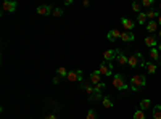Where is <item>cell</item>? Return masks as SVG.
<instances>
[{
  "mask_svg": "<svg viewBox=\"0 0 161 119\" xmlns=\"http://www.w3.org/2000/svg\"><path fill=\"white\" fill-rule=\"evenodd\" d=\"M121 31L119 29H113V31H110L108 32V40H111V42H115L116 39H121Z\"/></svg>",
  "mask_w": 161,
  "mask_h": 119,
  "instance_id": "11",
  "label": "cell"
},
{
  "mask_svg": "<svg viewBox=\"0 0 161 119\" xmlns=\"http://www.w3.org/2000/svg\"><path fill=\"white\" fill-rule=\"evenodd\" d=\"M153 119H161V105H156L153 108Z\"/></svg>",
  "mask_w": 161,
  "mask_h": 119,
  "instance_id": "18",
  "label": "cell"
},
{
  "mask_svg": "<svg viewBox=\"0 0 161 119\" xmlns=\"http://www.w3.org/2000/svg\"><path fill=\"white\" fill-rule=\"evenodd\" d=\"M150 57H151V60H155V61H161L158 48H150Z\"/></svg>",
  "mask_w": 161,
  "mask_h": 119,
  "instance_id": "17",
  "label": "cell"
},
{
  "mask_svg": "<svg viewBox=\"0 0 161 119\" xmlns=\"http://www.w3.org/2000/svg\"><path fill=\"white\" fill-rule=\"evenodd\" d=\"M158 16H159V15H158L156 11H153V10H148V11H147V18H150L151 21H153V18H158Z\"/></svg>",
  "mask_w": 161,
  "mask_h": 119,
  "instance_id": "26",
  "label": "cell"
},
{
  "mask_svg": "<svg viewBox=\"0 0 161 119\" xmlns=\"http://www.w3.org/2000/svg\"><path fill=\"white\" fill-rule=\"evenodd\" d=\"M116 57H118V50H105L103 52V60L108 61V63H111L113 60H116Z\"/></svg>",
  "mask_w": 161,
  "mask_h": 119,
  "instance_id": "7",
  "label": "cell"
},
{
  "mask_svg": "<svg viewBox=\"0 0 161 119\" xmlns=\"http://www.w3.org/2000/svg\"><path fill=\"white\" fill-rule=\"evenodd\" d=\"M61 15H63V10H61V8H55V10H53V16L58 18V16H61Z\"/></svg>",
  "mask_w": 161,
  "mask_h": 119,
  "instance_id": "29",
  "label": "cell"
},
{
  "mask_svg": "<svg viewBox=\"0 0 161 119\" xmlns=\"http://www.w3.org/2000/svg\"><path fill=\"white\" fill-rule=\"evenodd\" d=\"M145 68H147V71L150 72V74H153V72H156V65H155V63H147V65H145Z\"/></svg>",
  "mask_w": 161,
  "mask_h": 119,
  "instance_id": "21",
  "label": "cell"
},
{
  "mask_svg": "<svg viewBox=\"0 0 161 119\" xmlns=\"http://www.w3.org/2000/svg\"><path fill=\"white\" fill-rule=\"evenodd\" d=\"M102 103H103V106H105V108H113V103H111V100L108 97H103L102 98Z\"/></svg>",
  "mask_w": 161,
  "mask_h": 119,
  "instance_id": "23",
  "label": "cell"
},
{
  "mask_svg": "<svg viewBox=\"0 0 161 119\" xmlns=\"http://www.w3.org/2000/svg\"><path fill=\"white\" fill-rule=\"evenodd\" d=\"M145 84H147V79H145L144 74H137V76H134L130 79V89L132 90H139L140 87H144Z\"/></svg>",
  "mask_w": 161,
  "mask_h": 119,
  "instance_id": "2",
  "label": "cell"
},
{
  "mask_svg": "<svg viewBox=\"0 0 161 119\" xmlns=\"http://www.w3.org/2000/svg\"><path fill=\"white\" fill-rule=\"evenodd\" d=\"M158 24H159V26H161V15H159V16H158Z\"/></svg>",
  "mask_w": 161,
  "mask_h": 119,
  "instance_id": "35",
  "label": "cell"
},
{
  "mask_svg": "<svg viewBox=\"0 0 161 119\" xmlns=\"http://www.w3.org/2000/svg\"><path fill=\"white\" fill-rule=\"evenodd\" d=\"M137 20H139V24H147V13H139L137 15Z\"/></svg>",
  "mask_w": 161,
  "mask_h": 119,
  "instance_id": "20",
  "label": "cell"
},
{
  "mask_svg": "<svg viewBox=\"0 0 161 119\" xmlns=\"http://www.w3.org/2000/svg\"><path fill=\"white\" fill-rule=\"evenodd\" d=\"M66 79H68L69 82H81L82 80V71L78 69V71H69L68 76H66Z\"/></svg>",
  "mask_w": 161,
  "mask_h": 119,
  "instance_id": "5",
  "label": "cell"
},
{
  "mask_svg": "<svg viewBox=\"0 0 161 119\" xmlns=\"http://www.w3.org/2000/svg\"><path fill=\"white\" fill-rule=\"evenodd\" d=\"M58 82H60V76H58V74H56V76L53 77V84H58Z\"/></svg>",
  "mask_w": 161,
  "mask_h": 119,
  "instance_id": "32",
  "label": "cell"
},
{
  "mask_svg": "<svg viewBox=\"0 0 161 119\" xmlns=\"http://www.w3.org/2000/svg\"><path fill=\"white\" fill-rule=\"evenodd\" d=\"M121 23H122V26L126 27V31H130V29H134V27H135V23L132 20H129V18H122Z\"/></svg>",
  "mask_w": 161,
  "mask_h": 119,
  "instance_id": "12",
  "label": "cell"
},
{
  "mask_svg": "<svg viewBox=\"0 0 161 119\" xmlns=\"http://www.w3.org/2000/svg\"><path fill=\"white\" fill-rule=\"evenodd\" d=\"M113 87L118 90H127V84H126V77L124 74H116L113 77Z\"/></svg>",
  "mask_w": 161,
  "mask_h": 119,
  "instance_id": "3",
  "label": "cell"
},
{
  "mask_svg": "<svg viewBox=\"0 0 161 119\" xmlns=\"http://www.w3.org/2000/svg\"><path fill=\"white\" fill-rule=\"evenodd\" d=\"M145 45L150 47V48H156L158 47V40H156L155 35H148V37L145 39Z\"/></svg>",
  "mask_w": 161,
  "mask_h": 119,
  "instance_id": "10",
  "label": "cell"
},
{
  "mask_svg": "<svg viewBox=\"0 0 161 119\" xmlns=\"http://www.w3.org/2000/svg\"><path fill=\"white\" fill-rule=\"evenodd\" d=\"M100 76H102V74H100L98 71H93L92 74H90V82H92L93 85H97V84H100Z\"/></svg>",
  "mask_w": 161,
  "mask_h": 119,
  "instance_id": "15",
  "label": "cell"
},
{
  "mask_svg": "<svg viewBox=\"0 0 161 119\" xmlns=\"http://www.w3.org/2000/svg\"><path fill=\"white\" fill-rule=\"evenodd\" d=\"M150 105H151V102H150L148 98H145V100H142V102H140V109H142V111H145L147 108H150Z\"/></svg>",
  "mask_w": 161,
  "mask_h": 119,
  "instance_id": "19",
  "label": "cell"
},
{
  "mask_svg": "<svg viewBox=\"0 0 161 119\" xmlns=\"http://www.w3.org/2000/svg\"><path fill=\"white\" fill-rule=\"evenodd\" d=\"M82 89L87 92V95H89V97H92L93 94H95V90H93V87L89 84V82H82Z\"/></svg>",
  "mask_w": 161,
  "mask_h": 119,
  "instance_id": "16",
  "label": "cell"
},
{
  "mask_svg": "<svg viewBox=\"0 0 161 119\" xmlns=\"http://www.w3.org/2000/svg\"><path fill=\"white\" fill-rule=\"evenodd\" d=\"M134 119H145V113L142 111V109H137L134 113Z\"/></svg>",
  "mask_w": 161,
  "mask_h": 119,
  "instance_id": "24",
  "label": "cell"
},
{
  "mask_svg": "<svg viewBox=\"0 0 161 119\" xmlns=\"http://www.w3.org/2000/svg\"><path fill=\"white\" fill-rule=\"evenodd\" d=\"M116 61L119 63L121 66H126V65H127V61H129V57H126L124 52L118 48V57H116Z\"/></svg>",
  "mask_w": 161,
  "mask_h": 119,
  "instance_id": "9",
  "label": "cell"
},
{
  "mask_svg": "<svg viewBox=\"0 0 161 119\" xmlns=\"http://www.w3.org/2000/svg\"><path fill=\"white\" fill-rule=\"evenodd\" d=\"M103 89H105V84H103V82H100V84H97V85H93V90H95V94H102Z\"/></svg>",
  "mask_w": 161,
  "mask_h": 119,
  "instance_id": "25",
  "label": "cell"
},
{
  "mask_svg": "<svg viewBox=\"0 0 161 119\" xmlns=\"http://www.w3.org/2000/svg\"><path fill=\"white\" fill-rule=\"evenodd\" d=\"M44 119H58V117H56L55 114H49V116H45Z\"/></svg>",
  "mask_w": 161,
  "mask_h": 119,
  "instance_id": "33",
  "label": "cell"
},
{
  "mask_svg": "<svg viewBox=\"0 0 161 119\" xmlns=\"http://www.w3.org/2000/svg\"><path fill=\"white\" fill-rule=\"evenodd\" d=\"M53 10H55V8H53L52 5H40V7H37V13L42 15V16L53 15Z\"/></svg>",
  "mask_w": 161,
  "mask_h": 119,
  "instance_id": "6",
  "label": "cell"
},
{
  "mask_svg": "<svg viewBox=\"0 0 161 119\" xmlns=\"http://www.w3.org/2000/svg\"><path fill=\"white\" fill-rule=\"evenodd\" d=\"M158 35H159V39H161V29H159V32H158Z\"/></svg>",
  "mask_w": 161,
  "mask_h": 119,
  "instance_id": "37",
  "label": "cell"
},
{
  "mask_svg": "<svg viewBox=\"0 0 161 119\" xmlns=\"http://www.w3.org/2000/svg\"><path fill=\"white\" fill-rule=\"evenodd\" d=\"M156 48H158V52H161V43H158V47H156Z\"/></svg>",
  "mask_w": 161,
  "mask_h": 119,
  "instance_id": "36",
  "label": "cell"
},
{
  "mask_svg": "<svg viewBox=\"0 0 161 119\" xmlns=\"http://www.w3.org/2000/svg\"><path fill=\"white\" fill-rule=\"evenodd\" d=\"M142 5H144V7H151V5H153V0H144Z\"/></svg>",
  "mask_w": 161,
  "mask_h": 119,
  "instance_id": "31",
  "label": "cell"
},
{
  "mask_svg": "<svg viewBox=\"0 0 161 119\" xmlns=\"http://www.w3.org/2000/svg\"><path fill=\"white\" fill-rule=\"evenodd\" d=\"M158 21H150V23H147V31L148 32H151V34H153V32H156L158 31Z\"/></svg>",
  "mask_w": 161,
  "mask_h": 119,
  "instance_id": "14",
  "label": "cell"
},
{
  "mask_svg": "<svg viewBox=\"0 0 161 119\" xmlns=\"http://www.w3.org/2000/svg\"><path fill=\"white\" fill-rule=\"evenodd\" d=\"M140 7H142V5H140L139 2H134V3H132V10L139 15V13H140Z\"/></svg>",
  "mask_w": 161,
  "mask_h": 119,
  "instance_id": "28",
  "label": "cell"
},
{
  "mask_svg": "<svg viewBox=\"0 0 161 119\" xmlns=\"http://www.w3.org/2000/svg\"><path fill=\"white\" fill-rule=\"evenodd\" d=\"M121 39L124 40V42H132L135 37H134V34H132L130 31H124V32L121 34Z\"/></svg>",
  "mask_w": 161,
  "mask_h": 119,
  "instance_id": "13",
  "label": "cell"
},
{
  "mask_svg": "<svg viewBox=\"0 0 161 119\" xmlns=\"http://www.w3.org/2000/svg\"><path fill=\"white\" fill-rule=\"evenodd\" d=\"M89 98H90V102H93V100H100V98H103V97H102V94H93V95L89 97Z\"/></svg>",
  "mask_w": 161,
  "mask_h": 119,
  "instance_id": "30",
  "label": "cell"
},
{
  "mask_svg": "<svg viewBox=\"0 0 161 119\" xmlns=\"http://www.w3.org/2000/svg\"><path fill=\"white\" fill-rule=\"evenodd\" d=\"M82 5H84V7H89V5H90V2H89V0H84Z\"/></svg>",
  "mask_w": 161,
  "mask_h": 119,
  "instance_id": "34",
  "label": "cell"
},
{
  "mask_svg": "<svg viewBox=\"0 0 161 119\" xmlns=\"http://www.w3.org/2000/svg\"><path fill=\"white\" fill-rule=\"evenodd\" d=\"M127 65L130 68H137V66H145L147 63L144 61V57H142V53L137 50L135 53H132L130 57H129V61H127Z\"/></svg>",
  "mask_w": 161,
  "mask_h": 119,
  "instance_id": "1",
  "label": "cell"
},
{
  "mask_svg": "<svg viewBox=\"0 0 161 119\" xmlns=\"http://www.w3.org/2000/svg\"><path fill=\"white\" fill-rule=\"evenodd\" d=\"M98 72H100L102 76H111L113 74V65H111V63H108V61H103L102 65H100Z\"/></svg>",
  "mask_w": 161,
  "mask_h": 119,
  "instance_id": "4",
  "label": "cell"
},
{
  "mask_svg": "<svg viewBox=\"0 0 161 119\" xmlns=\"http://www.w3.org/2000/svg\"><path fill=\"white\" fill-rule=\"evenodd\" d=\"M86 119H97V113L93 111V109H89V111H87V116H86Z\"/></svg>",
  "mask_w": 161,
  "mask_h": 119,
  "instance_id": "27",
  "label": "cell"
},
{
  "mask_svg": "<svg viewBox=\"0 0 161 119\" xmlns=\"http://www.w3.org/2000/svg\"><path fill=\"white\" fill-rule=\"evenodd\" d=\"M16 7H18V3H16V2L7 0V2H3V11H7V13H13V11L16 10Z\"/></svg>",
  "mask_w": 161,
  "mask_h": 119,
  "instance_id": "8",
  "label": "cell"
},
{
  "mask_svg": "<svg viewBox=\"0 0 161 119\" xmlns=\"http://www.w3.org/2000/svg\"><path fill=\"white\" fill-rule=\"evenodd\" d=\"M68 69H66L64 66H61V68H58V71H56V74H58V76H61V77H66V76H68Z\"/></svg>",
  "mask_w": 161,
  "mask_h": 119,
  "instance_id": "22",
  "label": "cell"
},
{
  "mask_svg": "<svg viewBox=\"0 0 161 119\" xmlns=\"http://www.w3.org/2000/svg\"><path fill=\"white\" fill-rule=\"evenodd\" d=\"M159 10H161V3H159Z\"/></svg>",
  "mask_w": 161,
  "mask_h": 119,
  "instance_id": "38",
  "label": "cell"
}]
</instances>
